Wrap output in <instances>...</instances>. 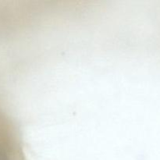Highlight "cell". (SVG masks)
Here are the masks:
<instances>
[{
    "label": "cell",
    "instance_id": "6da1fadb",
    "mask_svg": "<svg viewBox=\"0 0 160 160\" xmlns=\"http://www.w3.org/2000/svg\"><path fill=\"white\" fill-rule=\"evenodd\" d=\"M0 160H26L23 145L12 122L0 112Z\"/></svg>",
    "mask_w": 160,
    "mask_h": 160
}]
</instances>
